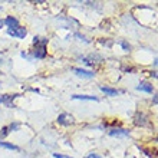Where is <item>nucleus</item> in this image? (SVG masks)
Wrapping results in <instances>:
<instances>
[{"label":"nucleus","mask_w":158,"mask_h":158,"mask_svg":"<svg viewBox=\"0 0 158 158\" xmlns=\"http://www.w3.org/2000/svg\"><path fill=\"white\" fill-rule=\"evenodd\" d=\"M148 73H150V75L152 76V78L158 79V72H157V71H151V72H148Z\"/></svg>","instance_id":"nucleus-16"},{"label":"nucleus","mask_w":158,"mask_h":158,"mask_svg":"<svg viewBox=\"0 0 158 158\" xmlns=\"http://www.w3.org/2000/svg\"><path fill=\"white\" fill-rule=\"evenodd\" d=\"M0 147H4V148H7V150H12V151H19V147L13 145V144H9V142L0 141Z\"/></svg>","instance_id":"nucleus-12"},{"label":"nucleus","mask_w":158,"mask_h":158,"mask_svg":"<svg viewBox=\"0 0 158 158\" xmlns=\"http://www.w3.org/2000/svg\"><path fill=\"white\" fill-rule=\"evenodd\" d=\"M109 135L111 137H127V135H129V131L122 128H112L109 129Z\"/></svg>","instance_id":"nucleus-5"},{"label":"nucleus","mask_w":158,"mask_h":158,"mask_svg":"<svg viewBox=\"0 0 158 158\" xmlns=\"http://www.w3.org/2000/svg\"><path fill=\"white\" fill-rule=\"evenodd\" d=\"M35 50H33V56L38 59H43L46 56V45H48V39H42V38H35Z\"/></svg>","instance_id":"nucleus-1"},{"label":"nucleus","mask_w":158,"mask_h":158,"mask_svg":"<svg viewBox=\"0 0 158 158\" xmlns=\"http://www.w3.org/2000/svg\"><path fill=\"white\" fill-rule=\"evenodd\" d=\"M7 33L10 35V36H13V38H16V39H25V36L27 35V30H26L25 27H22V26H16V27L9 29Z\"/></svg>","instance_id":"nucleus-2"},{"label":"nucleus","mask_w":158,"mask_h":158,"mask_svg":"<svg viewBox=\"0 0 158 158\" xmlns=\"http://www.w3.org/2000/svg\"><path fill=\"white\" fill-rule=\"evenodd\" d=\"M3 22H4V25L9 26V29H12V27H16V26H19V23H17V19H16V17H13V16L6 17V20H3Z\"/></svg>","instance_id":"nucleus-9"},{"label":"nucleus","mask_w":158,"mask_h":158,"mask_svg":"<svg viewBox=\"0 0 158 158\" xmlns=\"http://www.w3.org/2000/svg\"><path fill=\"white\" fill-rule=\"evenodd\" d=\"M135 125H138V127H145V125H148V119H147V115L145 114H142V112H139V114H137L135 115Z\"/></svg>","instance_id":"nucleus-4"},{"label":"nucleus","mask_w":158,"mask_h":158,"mask_svg":"<svg viewBox=\"0 0 158 158\" xmlns=\"http://www.w3.org/2000/svg\"><path fill=\"white\" fill-rule=\"evenodd\" d=\"M0 104H2V96H0Z\"/></svg>","instance_id":"nucleus-20"},{"label":"nucleus","mask_w":158,"mask_h":158,"mask_svg":"<svg viewBox=\"0 0 158 158\" xmlns=\"http://www.w3.org/2000/svg\"><path fill=\"white\" fill-rule=\"evenodd\" d=\"M101 91L105 92V94H106V95H109V96L118 95V91H117V89H114V88H109V86H101Z\"/></svg>","instance_id":"nucleus-10"},{"label":"nucleus","mask_w":158,"mask_h":158,"mask_svg":"<svg viewBox=\"0 0 158 158\" xmlns=\"http://www.w3.org/2000/svg\"><path fill=\"white\" fill-rule=\"evenodd\" d=\"M85 158H101L98 154H95V152H91V154H88Z\"/></svg>","instance_id":"nucleus-15"},{"label":"nucleus","mask_w":158,"mask_h":158,"mask_svg":"<svg viewBox=\"0 0 158 158\" xmlns=\"http://www.w3.org/2000/svg\"><path fill=\"white\" fill-rule=\"evenodd\" d=\"M73 72H75L78 76H82V78H94V72L91 71H85V69H82V68H75L73 69Z\"/></svg>","instance_id":"nucleus-6"},{"label":"nucleus","mask_w":158,"mask_h":158,"mask_svg":"<svg viewBox=\"0 0 158 158\" xmlns=\"http://www.w3.org/2000/svg\"><path fill=\"white\" fill-rule=\"evenodd\" d=\"M121 46H122L124 50H127V52H129V49H131V46H129L127 42H121Z\"/></svg>","instance_id":"nucleus-14"},{"label":"nucleus","mask_w":158,"mask_h":158,"mask_svg":"<svg viewBox=\"0 0 158 158\" xmlns=\"http://www.w3.org/2000/svg\"><path fill=\"white\" fill-rule=\"evenodd\" d=\"M55 158H72V157H68V155H62V154H53Z\"/></svg>","instance_id":"nucleus-17"},{"label":"nucleus","mask_w":158,"mask_h":158,"mask_svg":"<svg viewBox=\"0 0 158 158\" xmlns=\"http://www.w3.org/2000/svg\"><path fill=\"white\" fill-rule=\"evenodd\" d=\"M58 122L60 125H65V127H68V125H72L73 122H75V119H73V117H72L71 114H60L58 117Z\"/></svg>","instance_id":"nucleus-3"},{"label":"nucleus","mask_w":158,"mask_h":158,"mask_svg":"<svg viewBox=\"0 0 158 158\" xmlns=\"http://www.w3.org/2000/svg\"><path fill=\"white\" fill-rule=\"evenodd\" d=\"M138 91H144L147 92V94H152V91H154V88H152V85L148 82H141L139 85L137 86Z\"/></svg>","instance_id":"nucleus-7"},{"label":"nucleus","mask_w":158,"mask_h":158,"mask_svg":"<svg viewBox=\"0 0 158 158\" xmlns=\"http://www.w3.org/2000/svg\"><path fill=\"white\" fill-rule=\"evenodd\" d=\"M4 25V22L3 20H0V29H2V26H3Z\"/></svg>","instance_id":"nucleus-18"},{"label":"nucleus","mask_w":158,"mask_h":158,"mask_svg":"<svg viewBox=\"0 0 158 158\" xmlns=\"http://www.w3.org/2000/svg\"><path fill=\"white\" fill-rule=\"evenodd\" d=\"M154 65H157V66H158V59H155V60H154Z\"/></svg>","instance_id":"nucleus-19"},{"label":"nucleus","mask_w":158,"mask_h":158,"mask_svg":"<svg viewBox=\"0 0 158 158\" xmlns=\"http://www.w3.org/2000/svg\"><path fill=\"white\" fill-rule=\"evenodd\" d=\"M9 132H10V131H9V127H3V128L0 129V141H2V138H4Z\"/></svg>","instance_id":"nucleus-13"},{"label":"nucleus","mask_w":158,"mask_h":158,"mask_svg":"<svg viewBox=\"0 0 158 158\" xmlns=\"http://www.w3.org/2000/svg\"><path fill=\"white\" fill-rule=\"evenodd\" d=\"M73 99H82V101H98L96 96H91V95H73Z\"/></svg>","instance_id":"nucleus-11"},{"label":"nucleus","mask_w":158,"mask_h":158,"mask_svg":"<svg viewBox=\"0 0 158 158\" xmlns=\"http://www.w3.org/2000/svg\"><path fill=\"white\" fill-rule=\"evenodd\" d=\"M95 60L101 62L102 58H101L99 55H89V56H86V58H83V63H86V65H94V63H96Z\"/></svg>","instance_id":"nucleus-8"}]
</instances>
